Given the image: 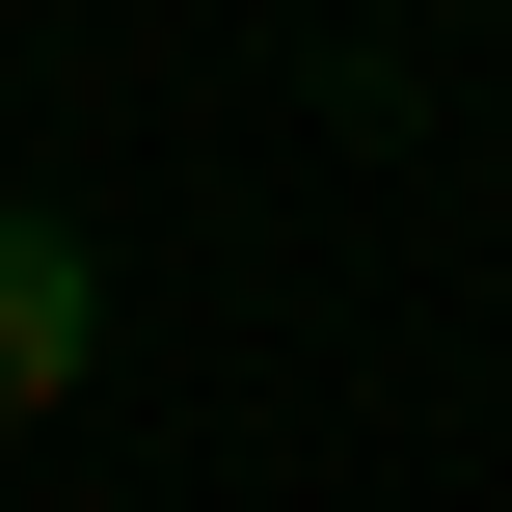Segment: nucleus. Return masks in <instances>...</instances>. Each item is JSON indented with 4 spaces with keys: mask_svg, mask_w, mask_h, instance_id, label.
I'll return each mask as SVG.
<instances>
[{
    "mask_svg": "<svg viewBox=\"0 0 512 512\" xmlns=\"http://www.w3.org/2000/svg\"><path fill=\"white\" fill-rule=\"evenodd\" d=\"M81 351H108V270H81V216H27V189H0V432H54V405H81Z\"/></svg>",
    "mask_w": 512,
    "mask_h": 512,
    "instance_id": "obj_1",
    "label": "nucleus"
}]
</instances>
